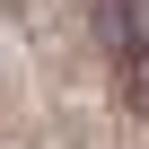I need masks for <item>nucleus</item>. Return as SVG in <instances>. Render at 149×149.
Listing matches in <instances>:
<instances>
[{
	"mask_svg": "<svg viewBox=\"0 0 149 149\" xmlns=\"http://www.w3.org/2000/svg\"><path fill=\"white\" fill-rule=\"evenodd\" d=\"M114 79H123V105H132V114L149 123V44H140L132 61H114Z\"/></svg>",
	"mask_w": 149,
	"mask_h": 149,
	"instance_id": "nucleus-1",
	"label": "nucleus"
}]
</instances>
